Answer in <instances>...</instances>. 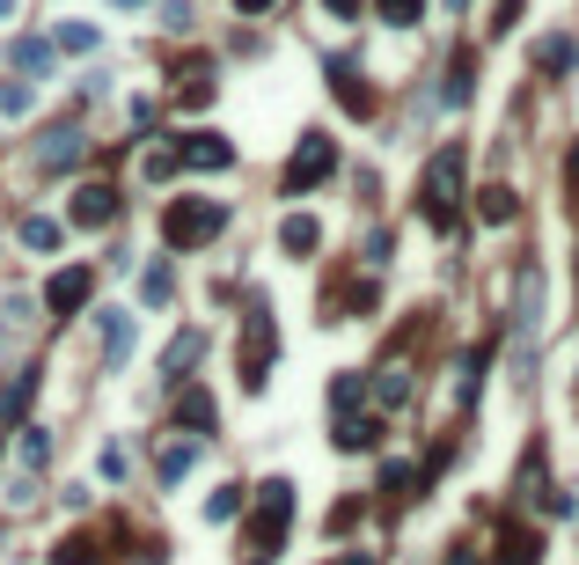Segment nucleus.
<instances>
[{"label":"nucleus","instance_id":"f257e3e1","mask_svg":"<svg viewBox=\"0 0 579 565\" xmlns=\"http://www.w3.org/2000/svg\"><path fill=\"white\" fill-rule=\"evenodd\" d=\"M235 228V206L228 198H169L161 206V250L169 257H192V250H206V243H220V235Z\"/></svg>","mask_w":579,"mask_h":565},{"label":"nucleus","instance_id":"f03ea898","mask_svg":"<svg viewBox=\"0 0 579 565\" xmlns=\"http://www.w3.org/2000/svg\"><path fill=\"white\" fill-rule=\"evenodd\" d=\"M279 368V323H272V301L249 286V316H243V338H235V374H243V397H257Z\"/></svg>","mask_w":579,"mask_h":565},{"label":"nucleus","instance_id":"7ed1b4c3","mask_svg":"<svg viewBox=\"0 0 579 565\" xmlns=\"http://www.w3.org/2000/svg\"><path fill=\"white\" fill-rule=\"evenodd\" d=\"M462 177H470V147L462 140H448L419 177V206H425V221H433L440 235L455 228V213H462Z\"/></svg>","mask_w":579,"mask_h":565},{"label":"nucleus","instance_id":"20e7f679","mask_svg":"<svg viewBox=\"0 0 579 565\" xmlns=\"http://www.w3.org/2000/svg\"><path fill=\"white\" fill-rule=\"evenodd\" d=\"M286 529H294V477H264L257 499H249V514H243L249 558H272V551L286 544Z\"/></svg>","mask_w":579,"mask_h":565},{"label":"nucleus","instance_id":"39448f33","mask_svg":"<svg viewBox=\"0 0 579 565\" xmlns=\"http://www.w3.org/2000/svg\"><path fill=\"white\" fill-rule=\"evenodd\" d=\"M331 177H337V140H331V133H301L294 155H286V169H279V192L286 198H308L316 184H331Z\"/></svg>","mask_w":579,"mask_h":565},{"label":"nucleus","instance_id":"423d86ee","mask_svg":"<svg viewBox=\"0 0 579 565\" xmlns=\"http://www.w3.org/2000/svg\"><path fill=\"white\" fill-rule=\"evenodd\" d=\"M30 162H37V177H67V169H81L88 162V125L81 118H52L45 133H37Z\"/></svg>","mask_w":579,"mask_h":565},{"label":"nucleus","instance_id":"0eeeda50","mask_svg":"<svg viewBox=\"0 0 579 565\" xmlns=\"http://www.w3.org/2000/svg\"><path fill=\"white\" fill-rule=\"evenodd\" d=\"M88 301H96V265H59L45 280V294H37V309L52 323H73V316H88Z\"/></svg>","mask_w":579,"mask_h":565},{"label":"nucleus","instance_id":"6e6552de","mask_svg":"<svg viewBox=\"0 0 579 565\" xmlns=\"http://www.w3.org/2000/svg\"><path fill=\"white\" fill-rule=\"evenodd\" d=\"M125 221V192L118 184H104V177H88V184H73L67 192V228H118Z\"/></svg>","mask_w":579,"mask_h":565},{"label":"nucleus","instance_id":"1a4fd4ad","mask_svg":"<svg viewBox=\"0 0 579 565\" xmlns=\"http://www.w3.org/2000/svg\"><path fill=\"white\" fill-rule=\"evenodd\" d=\"M88 316H96V368L125 374V360L140 345V316H133V309H88Z\"/></svg>","mask_w":579,"mask_h":565},{"label":"nucleus","instance_id":"9d476101","mask_svg":"<svg viewBox=\"0 0 579 565\" xmlns=\"http://www.w3.org/2000/svg\"><path fill=\"white\" fill-rule=\"evenodd\" d=\"M169 426L176 434H198V441L220 434V405H213V389L198 382V374H184V382L169 389Z\"/></svg>","mask_w":579,"mask_h":565},{"label":"nucleus","instance_id":"9b49d317","mask_svg":"<svg viewBox=\"0 0 579 565\" xmlns=\"http://www.w3.org/2000/svg\"><path fill=\"white\" fill-rule=\"evenodd\" d=\"M411 389H419V374H411V353H404V345H389V353L374 360V374H367L374 411H404V405H411Z\"/></svg>","mask_w":579,"mask_h":565},{"label":"nucleus","instance_id":"f8f14e48","mask_svg":"<svg viewBox=\"0 0 579 565\" xmlns=\"http://www.w3.org/2000/svg\"><path fill=\"white\" fill-rule=\"evenodd\" d=\"M198 456H206V441H198V434H155V493H176V485H184V477L198 470Z\"/></svg>","mask_w":579,"mask_h":565},{"label":"nucleus","instance_id":"ddd939ff","mask_svg":"<svg viewBox=\"0 0 579 565\" xmlns=\"http://www.w3.org/2000/svg\"><path fill=\"white\" fill-rule=\"evenodd\" d=\"M176 155H184V169H198V177H220V169H235V140H228V133H213V125L176 133Z\"/></svg>","mask_w":579,"mask_h":565},{"label":"nucleus","instance_id":"4468645a","mask_svg":"<svg viewBox=\"0 0 579 565\" xmlns=\"http://www.w3.org/2000/svg\"><path fill=\"white\" fill-rule=\"evenodd\" d=\"M323 74H331V96L352 110V118H374V89H367V67H360V59L331 52V59H323Z\"/></svg>","mask_w":579,"mask_h":565},{"label":"nucleus","instance_id":"2eb2a0df","mask_svg":"<svg viewBox=\"0 0 579 565\" xmlns=\"http://www.w3.org/2000/svg\"><path fill=\"white\" fill-rule=\"evenodd\" d=\"M536 331H543V265H521V294H513V345H521V368H528Z\"/></svg>","mask_w":579,"mask_h":565},{"label":"nucleus","instance_id":"dca6fc26","mask_svg":"<svg viewBox=\"0 0 579 565\" xmlns=\"http://www.w3.org/2000/svg\"><path fill=\"white\" fill-rule=\"evenodd\" d=\"M8 74H22V81H52L59 74V45L37 30H16L8 37Z\"/></svg>","mask_w":579,"mask_h":565},{"label":"nucleus","instance_id":"f3484780","mask_svg":"<svg viewBox=\"0 0 579 565\" xmlns=\"http://www.w3.org/2000/svg\"><path fill=\"white\" fill-rule=\"evenodd\" d=\"M213 89H220V81H213V59L206 52H192V59H176V67H169V96L184 110H206Z\"/></svg>","mask_w":579,"mask_h":565},{"label":"nucleus","instance_id":"a211bd4d","mask_svg":"<svg viewBox=\"0 0 579 565\" xmlns=\"http://www.w3.org/2000/svg\"><path fill=\"white\" fill-rule=\"evenodd\" d=\"M198 360H206V331H198V323H184V331H176L169 338V345H161V360H155V368H161V382H184V374H198Z\"/></svg>","mask_w":579,"mask_h":565},{"label":"nucleus","instance_id":"6ab92c4d","mask_svg":"<svg viewBox=\"0 0 579 565\" xmlns=\"http://www.w3.org/2000/svg\"><path fill=\"white\" fill-rule=\"evenodd\" d=\"M37 389H45V368H37V360H22V368L0 382V426H22V419H30Z\"/></svg>","mask_w":579,"mask_h":565},{"label":"nucleus","instance_id":"aec40b11","mask_svg":"<svg viewBox=\"0 0 579 565\" xmlns=\"http://www.w3.org/2000/svg\"><path fill=\"white\" fill-rule=\"evenodd\" d=\"M331 448H337V456L382 448V411H337V419H331Z\"/></svg>","mask_w":579,"mask_h":565},{"label":"nucleus","instance_id":"412c9836","mask_svg":"<svg viewBox=\"0 0 579 565\" xmlns=\"http://www.w3.org/2000/svg\"><path fill=\"white\" fill-rule=\"evenodd\" d=\"M16 243L30 250V257H52V250L67 243V221H52V213H22V221H16Z\"/></svg>","mask_w":579,"mask_h":565},{"label":"nucleus","instance_id":"4be33fe9","mask_svg":"<svg viewBox=\"0 0 579 565\" xmlns=\"http://www.w3.org/2000/svg\"><path fill=\"white\" fill-rule=\"evenodd\" d=\"M279 250L294 257V265H301V257H316V250H323V221H316V213H286V221H279Z\"/></svg>","mask_w":579,"mask_h":565},{"label":"nucleus","instance_id":"5701e85b","mask_svg":"<svg viewBox=\"0 0 579 565\" xmlns=\"http://www.w3.org/2000/svg\"><path fill=\"white\" fill-rule=\"evenodd\" d=\"M140 301H147V309H169V301H176V257H169V250L140 265Z\"/></svg>","mask_w":579,"mask_h":565},{"label":"nucleus","instance_id":"b1692460","mask_svg":"<svg viewBox=\"0 0 579 565\" xmlns=\"http://www.w3.org/2000/svg\"><path fill=\"white\" fill-rule=\"evenodd\" d=\"M16 462L45 477V462H52V426H45V419H22L16 426Z\"/></svg>","mask_w":579,"mask_h":565},{"label":"nucleus","instance_id":"393cba45","mask_svg":"<svg viewBox=\"0 0 579 565\" xmlns=\"http://www.w3.org/2000/svg\"><path fill=\"white\" fill-rule=\"evenodd\" d=\"M52 45H59V59H88V52H104V30L67 16V22H52Z\"/></svg>","mask_w":579,"mask_h":565},{"label":"nucleus","instance_id":"a878e982","mask_svg":"<svg viewBox=\"0 0 579 565\" xmlns=\"http://www.w3.org/2000/svg\"><path fill=\"white\" fill-rule=\"evenodd\" d=\"M176 169H184V155H176V133H155V147L140 155V184H169Z\"/></svg>","mask_w":579,"mask_h":565},{"label":"nucleus","instance_id":"bb28decb","mask_svg":"<svg viewBox=\"0 0 579 565\" xmlns=\"http://www.w3.org/2000/svg\"><path fill=\"white\" fill-rule=\"evenodd\" d=\"M45 558H52V565H96V558H104V544H96L88 529H73V536H59Z\"/></svg>","mask_w":579,"mask_h":565},{"label":"nucleus","instance_id":"cd10ccee","mask_svg":"<svg viewBox=\"0 0 579 565\" xmlns=\"http://www.w3.org/2000/svg\"><path fill=\"white\" fill-rule=\"evenodd\" d=\"M513 213H521V206H513L507 184H484V192H477V221H484V228H507Z\"/></svg>","mask_w":579,"mask_h":565},{"label":"nucleus","instance_id":"c85d7f7f","mask_svg":"<svg viewBox=\"0 0 579 565\" xmlns=\"http://www.w3.org/2000/svg\"><path fill=\"white\" fill-rule=\"evenodd\" d=\"M536 67H543V74H572L579 67V45H572V37H543V45H536Z\"/></svg>","mask_w":579,"mask_h":565},{"label":"nucleus","instance_id":"c756f323","mask_svg":"<svg viewBox=\"0 0 579 565\" xmlns=\"http://www.w3.org/2000/svg\"><path fill=\"white\" fill-rule=\"evenodd\" d=\"M96 477H104V485H125V477H133V448L104 441V448H96Z\"/></svg>","mask_w":579,"mask_h":565},{"label":"nucleus","instance_id":"7c9ffc66","mask_svg":"<svg viewBox=\"0 0 579 565\" xmlns=\"http://www.w3.org/2000/svg\"><path fill=\"white\" fill-rule=\"evenodd\" d=\"M30 104H37V81L8 74V81H0V118H30Z\"/></svg>","mask_w":579,"mask_h":565},{"label":"nucleus","instance_id":"2f4dec72","mask_svg":"<svg viewBox=\"0 0 579 565\" xmlns=\"http://www.w3.org/2000/svg\"><path fill=\"white\" fill-rule=\"evenodd\" d=\"M470 81H477V67H470V59H455V67L440 74V104L462 110V104H470Z\"/></svg>","mask_w":579,"mask_h":565},{"label":"nucleus","instance_id":"473e14b6","mask_svg":"<svg viewBox=\"0 0 579 565\" xmlns=\"http://www.w3.org/2000/svg\"><path fill=\"white\" fill-rule=\"evenodd\" d=\"M367 405V374H331V419Z\"/></svg>","mask_w":579,"mask_h":565},{"label":"nucleus","instance_id":"72a5a7b5","mask_svg":"<svg viewBox=\"0 0 579 565\" xmlns=\"http://www.w3.org/2000/svg\"><path fill=\"white\" fill-rule=\"evenodd\" d=\"M374 16H382L389 30H419V22H425V0H374Z\"/></svg>","mask_w":579,"mask_h":565},{"label":"nucleus","instance_id":"f704fd0d","mask_svg":"<svg viewBox=\"0 0 579 565\" xmlns=\"http://www.w3.org/2000/svg\"><path fill=\"white\" fill-rule=\"evenodd\" d=\"M155 16H161V30H169V37H192L198 30V8H192V0H155Z\"/></svg>","mask_w":579,"mask_h":565},{"label":"nucleus","instance_id":"c9c22d12","mask_svg":"<svg viewBox=\"0 0 579 565\" xmlns=\"http://www.w3.org/2000/svg\"><path fill=\"white\" fill-rule=\"evenodd\" d=\"M536 558H543V544H536L528 529H507V544H499V565H536Z\"/></svg>","mask_w":579,"mask_h":565},{"label":"nucleus","instance_id":"e433bc0d","mask_svg":"<svg viewBox=\"0 0 579 565\" xmlns=\"http://www.w3.org/2000/svg\"><path fill=\"white\" fill-rule=\"evenodd\" d=\"M419 485V462H382V499H411Z\"/></svg>","mask_w":579,"mask_h":565},{"label":"nucleus","instance_id":"4c0bfd02","mask_svg":"<svg viewBox=\"0 0 579 565\" xmlns=\"http://www.w3.org/2000/svg\"><path fill=\"white\" fill-rule=\"evenodd\" d=\"M125 118H133V133H140V140H155V125H161V104H155V96H133V104H125Z\"/></svg>","mask_w":579,"mask_h":565},{"label":"nucleus","instance_id":"58836bf2","mask_svg":"<svg viewBox=\"0 0 579 565\" xmlns=\"http://www.w3.org/2000/svg\"><path fill=\"white\" fill-rule=\"evenodd\" d=\"M360 257H367V272H382L389 257H396V235H389V228H367V243H360Z\"/></svg>","mask_w":579,"mask_h":565},{"label":"nucleus","instance_id":"ea45409f","mask_svg":"<svg viewBox=\"0 0 579 565\" xmlns=\"http://www.w3.org/2000/svg\"><path fill=\"white\" fill-rule=\"evenodd\" d=\"M243 514V485H220V493L206 499V522H235Z\"/></svg>","mask_w":579,"mask_h":565},{"label":"nucleus","instance_id":"a19ab883","mask_svg":"<svg viewBox=\"0 0 579 565\" xmlns=\"http://www.w3.org/2000/svg\"><path fill=\"white\" fill-rule=\"evenodd\" d=\"M360 8L367 0H323V16H337V22H360Z\"/></svg>","mask_w":579,"mask_h":565},{"label":"nucleus","instance_id":"79ce46f5","mask_svg":"<svg viewBox=\"0 0 579 565\" xmlns=\"http://www.w3.org/2000/svg\"><path fill=\"white\" fill-rule=\"evenodd\" d=\"M272 8H279V0H235V16H243V22H264Z\"/></svg>","mask_w":579,"mask_h":565},{"label":"nucleus","instance_id":"37998d69","mask_svg":"<svg viewBox=\"0 0 579 565\" xmlns=\"http://www.w3.org/2000/svg\"><path fill=\"white\" fill-rule=\"evenodd\" d=\"M448 565H484V558H477L470 544H455V551H448Z\"/></svg>","mask_w":579,"mask_h":565},{"label":"nucleus","instance_id":"c03bdc74","mask_svg":"<svg viewBox=\"0 0 579 565\" xmlns=\"http://www.w3.org/2000/svg\"><path fill=\"white\" fill-rule=\"evenodd\" d=\"M565 184H579V140H572V155H565Z\"/></svg>","mask_w":579,"mask_h":565},{"label":"nucleus","instance_id":"a18cd8bd","mask_svg":"<svg viewBox=\"0 0 579 565\" xmlns=\"http://www.w3.org/2000/svg\"><path fill=\"white\" fill-rule=\"evenodd\" d=\"M110 8H125V16H133V8H155V0H110Z\"/></svg>","mask_w":579,"mask_h":565},{"label":"nucleus","instance_id":"49530a36","mask_svg":"<svg viewBox=\"0 0 579 565\" xmlns=\"http://www.w3.org/2000/svg\"><path fill=\"white\" fill-rule=\"evenodd\" d=\"M16 8H22V0H0V22H16Z\"/></svg>","mask_w":579,"mask_h":565},{"label":"nucleus","instance_id":"de8ad7c7","mask_svg":"<svg viewBox=\"0 0 579 565\" xmlns=\"http://www.w3.org/2000/svg\"><path fill=\"white\" fill-rule=\"evenodd\" d=\"M0 456H8V434H0Z\"/></svg>","mask_w":579,"mask_h":565},{"label":"nucleus","instance_id":"09e8293b","mask_svg":"<svg viewBox=\"0 0 579 565\" xmlns=\"http://www.w3.org/2000/svg\"><path fill=\"white\" fill-rule=\"evenodd\" d=\"M249 565H272V558H249Z\"/></svg>","mask_w":579,"mask_h":565}]
</instances>
